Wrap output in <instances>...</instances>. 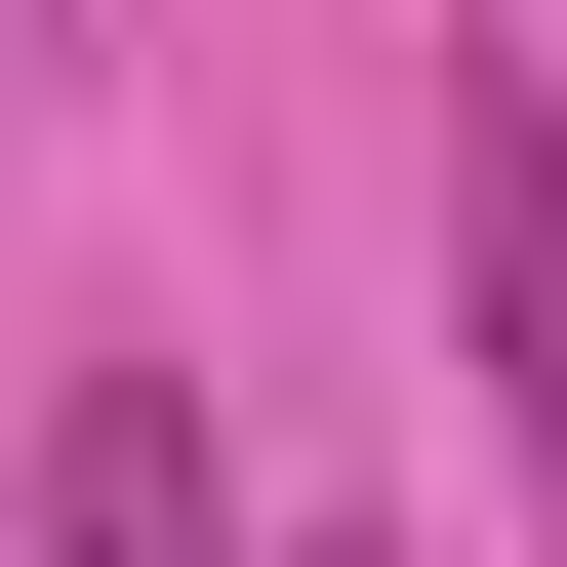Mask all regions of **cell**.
<instances>
[{"label":"cell","mask_w":567,"mask_h":567,"mask_svg":"<svg viewBox=\"0 0 567 567\" xmlns=\"http://www.w3.org/2000/svg\"><path fill=\"white\" fill-rule=\"evenodd\" d=\"M446 324H486V446H567V82H446Z\"/></svg>","instance_id":"1"},{"label":"cell","mask_w":567,"mask_h":567,"mask_svg":"<svg viewBox=\"0 0 567 567\" xmlns=\"http://www.w3.org/2000/svg\"><path fill=\"white\" fill-rule=\"evenodd\" d=\"M41 567H244V486H203V365H82V405H41Z\"/></svg>","instance_id":"2"},{"label":"cell","mask_w":567,"mask_h":567,"mask_svg":"<svg viewBox=\"0 0 567 567\" xmlns=\"http://www.w3.org/2000/svg\"><path fill=\"white\" fill-rule=\"evenodd\" d=\"M324 567H365V527H324Z\"/></svg>","instance_id":"3"}]
</instances>
